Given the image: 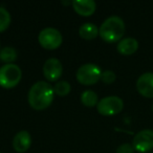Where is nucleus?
<instances>
[{
    "label": "nucleus",
    "mask_w": 153,
    "mask_h": 153,
    "mask_svg": "<svg viewBox=\"0 0 153 153\" xmlns=\"http://www.w3.org/2000/svg\"><path fill=\"white\" fill-rule=\"evenodd\" d=\"M99 34L105 42H117L125 34V22L119 16H111L102 23Z\"/></svg>",
    "instance_id": "nucleus-2"
},
{
    "label": "nucleus",
    "mask_w": 153,
    "mask_h": 153,
    "mask_svg": "<svg viewBox=\"0 0 153 153\" xmlns=\"http://www.w3.org/2000/svg\"><path fill=\"white\" fill-rule=\"evenodd\" d=\"M63 72V67H62L61 62L56 58H51L46 60L43 65V74L46 80L48 81H57Z\"/></svg>",
    "instance_id": "nucleus-8"
},
{
    "label": "nucleus",
    "mask_w": 153,
    "mask_h": 153,
    "mask_svg": "<svg viewBox=\"0 0 153 153\" xmlns=\"http://www.w3.org/2000/svg\"><path fill=\"white\" fill-rule=\"evenodd\" d=\"M11 23V15L10 13L4 9V7H0V33L4 32L7 30Z\"/></svg>",
    "instance_id": "nucleus-16"
},
{
    "label": "nucleus",
    "mask_w": 153,
    "mask_h": 153,
    "mask_svg": "<svg viewBox=\"0 0 153 153\" xmlns=\"http://www.w3.org/2000/svg\"><path fill=\"white\" fill-rule=\"evenodd\" d=\"M152 111H153V105H152Z\"/></svg>",
    "instance_id": "nucleus-20"
},
{
    "label": "nucleus",
    "mask_w": 153,
    "mask_h": 153,
    "mask_svg": "<svg viewBox=\"0 0 153 153\" xmlns=\"http://www.w3.org/2000/svg\"><path fill=\"white\" fill-rule=\"evenodd\" d=\"M132 146L137 152L144 153L153 149V130L144 129L137 132L132 140Z\"/></svg>",
    "instance_id": "nucleus-7"
},
{
    "label": "nucleus",
    "mask_w": 153,
    "mask_h": 153,
    "mask_svg": "<svg viewBox=\"0 0 153 153\" xmlns=\"http://www.w3.org/2000/svg\"><path fill=\"white\" fill-rule=\"evenodd\" d=\"M74 10L81 16H91L96 11V2L94 0H76L72 1Z\"/></svg>",
    "instance_id": "nucleus-11"
},
{
    "label": "nucleus",
    "mask_w": 153,
    "mask_h": 153,
    "mask_svg": "<svg viewBox=\"0 0 153 153\" xmlns=\"http://www.w3.org/2000/svg\"><path fill=\"white\" fill-rule=\"evenodd\" d=\"M79 35L85 40H92L99 35V28L94 23H84L80 27Z\"/></svg>",
    "instance_id": "nucleus-13"
},
{
    "label": "nucleus",
    "mask_w": 153,
    "mask_h": 153,
    "mask_svg": "<svg viewBox=\"0 0 153 153\" xmlns=\"http://www.w3.org/2000/svg\"><path fill=\"white\" fill-rule=\"evenodd\" d=\"M38 40L40 45L45 49H56L62 43V35L58 30L53 27H46L39 34Z\"/></svg>",
    "instance_id": "nucleus-6"
},
{
    "label": "nucleus",
    "mask_w": 153,
    "mask_h": 153,
    "mask_svg": "<svg viewBox=\"0 0 153 153\" xmlns=\"http://www.w3.org/2000/svg\"><path fill=\"white\" fill-rule=\"evenodd\" d=\"M81 102L83 105L87 107H94L98 105V94L92 90H86L81 94Z\"/></svg>",
    "instance_id": "nucleus-15"
},
{
    "label": "nucleus",
    "mask_w": 153,
    "mask_h": 153,
    "mask_svg": "<svg viewBox=\"0 0 153 153\" xmlns=\"http://www.w3.org/2000/svg\"><path fill=\"white\" fill-rule=\"evenodd\" d=\"M32 144V137L30 134L26 130L18 132L13 140V148L18 153H24L30 149Z\"/></svg>",
    "instance_id": "nucleus-10"
},
{
    "label": "nucleus",
    "mask_w": 153,
    "mask_h": 153,
    "mask_svg": "<svg viewBox=\"0 0 153 153\" xmlns=\"http://www.w3.org/2000/svg\"><path fill=\"white\" fill-rule=\"evenodd\" d=\"M22 72L16 64H5L0 68V86L3 88H13L19 84Z\"/></svg>",
    "instance_id": "nucleus-3"
},
{
    "label": "nucleus",
    "mask_w": 153,
    "mask_h": 153,
    "mask_svg": "<svg viewBox=\"0 0 153 153\" xmlns=\"http://www.w3.org/2000/svg\"><path fill=\"white\" fill-rule=\"evenodd\" d=\"M138 48V42L134 38H125L122 39L117 43V51L122 55L129 56L134 53Z\"/></svg>",
    "instance_id": "nucleus-12"
},
{
    "label": "nucleus",
    "mask_w": 153,
    "mask_h": 153,
    "mask_svg": "<svg viewBox=\"0 0 153 153\" xmlns=\"http://www.w3.org/2000/svg\"><path fill=\"white\" fill-rule=\"evenodd\" d=\"M152 153H153V152H152Z\"/></svg>",
    "instance_id": "nucleus-21"
},
{
    "label": "nucleus",
    "mask_w": 153,
    "mask_h": 153,
    "mask_svg": "<svg viewBox=\"0 0 153 153\" xmlns=\"http://www.w3.org/2000/svg\"><path fill=\"white\" fill-rule=\"evenodd\" d=\"M53 88L51 84L39 81L30 87L28 92V103L35 110H44L53 103Z\"/></svg>",
    "instance_id": "nucleus-1"
},
{
    "label": "nucleus",
    "mask_w": 153,
    "mask_h": 153,
    "mask_svg": "<svg viewBox=\"0 0 153 153\" xmlns=\"http://www.w3.org/2000/svg\"><path fill=\"white\" fill-rule=\"evenodd\" d=\"M102 76V70L96 64L87 63L80 66L76 71V80L83 85H94Z\"/></svg>",
    "instance_id": "nucleus-4"
},
{
    "label": "nucleus",
    "mask_w": 153,
    "mask_h": 153,
    "mask_svg": "<svg viewBox=\"0 0 153 153\" xmlns=\"http://www.w3.org/2000/svg\"><path fill=\"white\" fill-rule=\"evenodd\" d=\"M117 79V76L112 70H105L102 72V76H101V80L104 82L105 84H111L115 81Z\"/></svg>",
    "instance_id": "nucleus-18"
},
{
    "label": "nucleus",
    "mask_w": 153,
    "mask_h": 153,
    "mask_svg": "<svg viewBox=\"0 0 153 153\" xmlns=\"http://www.w3.org/2000/svg\"><path fill=\"white\" fill-rule=\"evenodd\" d=\"M136 89L146 98H153V72H145L136 81Z\"/></svg>",
    "instance_id": "nucleus-9"
},
{
    "label": "nucleus",
    "mask_w": 153,
    "mask_h": 153,
    "mask_svg": "<svg viewBox=\"0 0 153 153\" xmlns=\"http://www.w3.org/2000/svg\"><path fill=\"white\" fill-rule=\"evenodd\" d=\"M134 148L132 145L125 143V144H122L117 147V153H134Z\"/></svg>",
    "instance_id": "nucleus-19"
},
{
    "label": "nucleus",
    "mask_w": 153,
    "mask_h": 153,
    "mask_svg": "<svg viewBox=\"0 0 153 153\" xmlns=\"http://www.w3.org/2000/svg\"><path fill=\"white\" fill-rule=\"evenodd\" d=\"M124 102L117 96L103 98L97 105L98 112L102 115H114L123 110Z\"/></svg>",
    "instance_id": "nucleus-5"
},
{
    "label": "nucleus",
    "mask_w": 153,
    "mask_h": 153,
    "mask_svg": "<svg viewBox=\"0 0 153 153\" xmlns=\"http://www.w3.org/2000/svg\"><path fill=\"white\" fill-rule=\"evenodd\" d=\"M17 59V51L14 47L7 46L0 51V60L2 62H5L7 64H12Z\"/></svg>",
    "instance_id": "nucleus-14"
},
{
    "label": "nucleus",
    "mask_w": 153,
    "mask_h": 153,
    "mask_svg": "<svg viewBox=\"0 0 153 153\" xmlns=\"http://www.w3.org/2000/svg\"><path fill=\"white\" fill-rule=\"evenodd\" d=\"M53 91L60 97L67 96L70 92V85L68 82L66 81H59L56 83L55 87H53Z\"/></svg>",
    "instance_id": "nucleus-17"
}]
</instances>
